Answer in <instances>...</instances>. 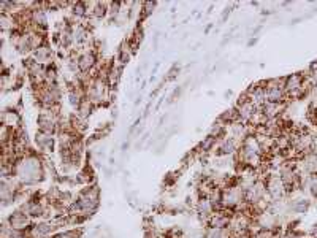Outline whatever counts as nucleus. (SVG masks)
<instances>
[{"mask_svg":"<svg viewBox=\"0 0 317 238\" xmlns=\"http://www.w3.org/2000/svg\"><path fill=\"white\" fill-rule=\"evenodd\" d=\"M76 65H78V71L79 73H83V75H86V73H89V71L96 67V64H97V56H96V53H94V50L92 48H86V50H83V51H79L78 54H76Z\"/></svg>","mask_w":317,"mask_h":238,"instance_id":"1","label":"nucleus"},{"mask_svg":"<svg viewBox=\"0 0 317 238\" xmlns=\"http://www.w3.org/2000/svg\"><path fill=\"white\" fill-rule=\"evenodd\" d=\"M8 222H10V229L18 230V232L27 229L29 225L32 224L30 222V216L27 213H24V211H16L15 214H11Z\"/></svg>","mask_w":317,"mask_h":238,"instance_id":"2","label":"nucleus"},{"mask_svg":"<svg viewBox=\"0 0 317 238\" xmlns=\"http://www.w3.org/2000/svg\"><path fill=\"white\" fill-rule=\"evenodd\" d=\"M32 61H35L37 64H40V65H48V64H51L53 62V51H51V48H48V46H40V48H37V50H35L33 53H32Z\"/></svg>","mask_w":317,"mask_h":238,"instance_id":"3","label":"nucleus"},{"mask_svg":"<svg viewBox=\"0 0 317 238\" xmlns=\"http://www.w3.org/2000/svg\"><path fill=\"white\" fill-rule=\"evenodd\" d=\"M35 143H37V146L41 149V151H50L53 149V145H54V138H53V134H48V132H40L35 137Z\"/></svg>","mask_w":317,"mask_h":238,"instance_id":"4","label":"nucleus"}]
</instances>
